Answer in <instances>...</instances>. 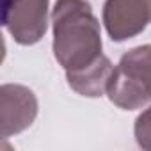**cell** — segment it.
<instances>
[{"mask_svg":"<svg viewBox=\"0 0 151 151\" xmlns=\"http://www.w3.org/2000/svg\"><path fill=\"white\" fill-rule=\"evenodd\" d=\"M107 96L121 110H137L151 103V45L133 46L121 55Z\"/></svg>","mask_w":151,"mask_h":151,"instance_id":"2","label":"cell"},{"mask_svg":"<svg viewBox=\"0 0 151 151\" xmlns=\"http://www.w3.org/2000/svg\"><path fill=\"white\" fill-rule=\"evenodd\" d=\"M101 23L114 43L137 37L151 23V0H105Z\"/></svg>","mask_w":151,"mask_h":151,"instance_id":"4","label":"cell"},{"mask_svg":"<svg viewBox=\"0 0 151 151\" xmlns=\"http://www.w3.org/2000/svg\"><path fill=\"white\" fill-rule=\"evenodd\" d=\"M114 68L116 66L112 64V60L103 53L98 60L82 69L66 71V82L71 87V91H75L80 96L100 98L107 94L109 80L114 73Z\"/></svg>","mask_w":151,"mask_h":151,"instance_id":"6","label":"cell"},{"mask_svg":"<svg viewBox=\"0 0 151 151\" xmlns=\"http://www.w3.org/2000/svg\"><path fill=\"white\" fill-rule=\"evenodd\" d=\"M133 135L139 147L151 151V107L144 109L137 116L133 123Z\"/></svg>","mask_w":151,"mask_h":151,"instance_id":"7","label":"cell"},{"mask_svg":"<svg viewBox=\"0 0 151 151\" xmlns=\"http://www.w3.org/2000/svg\"><path fill=\"white\" fill-rule=\"evenodd\" d=\"M39 101L36 93L22 84L0 87V135L9 139L30 128L37 117Z\"/></svg>","mask_w":151,"mask_h":151,"instance_id":"5","label":"cell"},{"mask_svg":"<svg viewBox=\"0 0 151 151\" xmlns=\"http://www.w3.org/2000/svg\"><path fill=\"white\" fill-rule=\"evenodd\" d=\"M52 50L64 71L82 69L103 55L101 25L87 0H55Z\"/></svg>","mask_w":151,"mask_h":151,"instance_id":"1","label":"cell"},{"mask_svg":"<svg viewBox=\"0 0 151 151\" xmlns=\"http://www.w3.org/2000/svg\"><path fill=\"white\" fill-rule=\"evenodd\" d=\"M50 0H2V25L14 43L32 46L48 30Z\"/></svg>","mask_w":151,"mask_h":151,"instance_id":"3","label":"cell"}]
</instances>
